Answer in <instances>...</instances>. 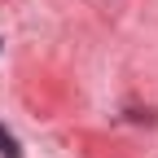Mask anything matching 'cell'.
Segmentation results:
<instances>
[{"mask_svg": "<svg viewBox=\"0 0 158 158\" xmlns=\"http://www.w3.org/2000/svg\"><path fill=\"white\" fill-rule=\"evenodd\" d=\"M0 158H22V149H18V141L0 127Z\"/></svg>", "mask_w": 158, "mask_h": 158, "instance_id": "obj_1", "label": "cell"}]
</instances>
